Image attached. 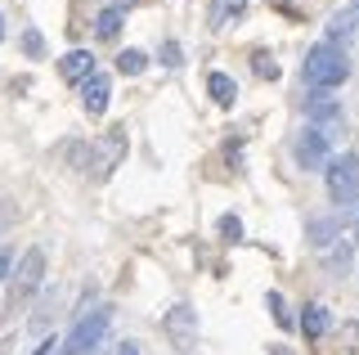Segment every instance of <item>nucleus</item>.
Masks as SVG:
<instances>
[{"label":"nucleus","instance_id":"nucleus-1","mask_svg":"<svg viewBox=\"0 0 359 355\" xmlns=\"http://www.w3.org/2000/svg\"><path fill=\"white\" fill-rule=\"evenodd\" d=\"M301 76H306L310 91H337V86L351 76L346 50H341V46H332V41H319V46H310L306 63H301Z\"/></svg>","mask_w":359,"mask_h":355},{"label":"nucleus","instance_id":"nucleus-2","mask_svg":"<svg viewBox=\"0 0 359 355\" xmlns=\"http://www.w3.org/2000/svg\"><path fill=\"white\" fill-rule=\"evenodd\" d=\"M323 185H328V198L337 207L359 203V153H337L323 171Z\"/></svg>","mask_w":359,"mask_h":355},{"label":"nucleus","instance_id":"nucleus-3","mask_svg":"<svg viewBox=\"0 0 359 355\" xmlns=\"http://www.w3.org/2000/svg\"><path fill=\"white\" fill-rule=\"evenodd\" d=\"M45 279V252L41 248H27L22 252V261H18V270H14V283H9V310H22L32 302V293L41 288Z\"/></svg>","mask_w":359,"mask_h":355},{"label":"nucleus","instance_id":"nucleus-4","mask_svg":"<svg viewBox=\"0 0 359 355\" xmlns=\"http://www.w3.org/2000/svg\"><path fill=\"white\" fill-rule=\"evenodd\" d=\"M104 333H108V306L86 310V315H76L72 337H67V347H63L59 355H90L99 342H104Z\"/></svg>","mask_w":359,"mask_h":355},{"label":"nucleus","instance_id":"nucleus-5","mask_svg":"<svg viewBox=\"0 0 359 355\" xmlns=\"http://www.w3.org/2000/svg\"><path fill=\"white\" fill-rule=\"evenodd\" d=\"M332 162V140L323 126H306L297 135V166L301 171H328Z\"/></svg>","mask_w":359,"mask_h":355},{"label":"nucleus","instance_id":"nucleus-6","mask_svg":"<svg viewBox=\"0 0 359 355\" xmlns=\"http://www.w3.org/2000/svg\"><path fill=\"white\" fill-rule=\"evenodd\" d=\"M72 153H81V166L90 162L99 175H108L112 166L121 162V153H126V135H121V130H108L99 144H86V149H72Z\"/></svg>","mask_w":359,"mask_h":355},{"label":"nucleus","instance_id":"nucleus-7","mask_svg":"<svg viewBox=\"0 0 359 355\" xmlns=\"http://www.w3.org/2000/svg\"><path fill=\"white\" fill-rule=\"evenodd\" d=\"M301 113H306L310 126H337V121H341V99L332 91H310L306 104H301Z\"/></svg>","mask_w":359,"mask_h":355},{"label":"nucleus","instance_id":"nucleus-8","mask_svg":"<svg viewBox=\"0 0 359 355\" xmlns=\"http://www.w3.org/2000/svg\"><path fill=\"white\" fill-rule=\"evenodd\" d=\"M166 333H171V342H175L180 351L194 347V333H198V315H194V306H171V310H166Z\"/></svg>","mask_w":359,"mask_h":355},{"label":"nucleus","instance_id":"nucleus-9","mask_svg":"<svg viewBox=\"0 0 359 355\" xmlns=\"http://www.w3.org/2000/svg\"><path fill=\"white\" fill-rule=\"evenodd\" d=\"M59 72H63V81L86 86L90 76H95V54H90V50H67L59 59Z\"/></svg>","mask_w":359,"mask_h":355},{"label":"nucleus","instance_id":"nucleus-10","mask_svg":"<svg viewBox=\"0 0 359 355\" xmlns=\"http://www.w3.org/2000/svg\"><path fill=\"white\" fill-rule=\"evenodd\" d=\"M108 95H112V81H108L104 72H95V76H90V81L81 86V104H86V113H90V117H104V113H108Z\"/></svg>","mask_w":359,"mask_h":355},{"label":"nucleus","instance_id":"nucleus-11","mask_svg":"<svg viewBox=\"0 0 359 355\" xmlns=\"http://www.w3.org/2000/svg\"><path fill=\"white\" fill-rule=\"evenodd\" d=\"M328 328H332V310L323 302H310L306 310H301V333H306V337H323Z\"/></svg>","mask_w":359,"mask_h":355},{"label":"nucleus","instance_id":"nucleus-12","mask_svg":"<svg viewBox=\"0 0 359 355\" xmlns=\"http://www.w3.org/2000/svg\"><path fill=\"white\" fill-rule=\"evenodd\" d=\"M243 14H247V0H211V9H207V23L220 32V27L238 23Z\"/></svg>","mask_w":359,"mask_h":355},{"label":"nucleus","instance_id":"nucleus-13","mask_svg":"<svg viewBox=\"0 0 359 355\" xmlns=\"http://www.w3.org/2000/svg\"><path fill=\"white\" fill-rule=\"evenodd\" d=\"M207 95L216 99L220 108H233V99H238V86H233L229 72H211V76H207Z\"/></svg>","mask_w":359,"mask_h":355},{"label":"nucleus","instance_id":"nucleus-14","mask_svg":"<svg viewBox=\"0 0 359 355\" xmlns=\"http://www.w3.org/2000/svg\"><path fill=\"white\" fill-rule=\"evenodd\" d=\"M117 32H121V9L112 5V9H104V14L95 18V36H99V41H112Z\"/></svg>","mask_w":359,"mask_h":355},{"label":"nucleus","instance_id":"nucleus-15","mask_svg":"<svg viewBox=\"0 0 359 355\" xmlns=\"http://www.w3.org/2000/svg\"><path fill=\"white\" fill-rule=\"evenodd\" d=\"M117 68L126 72V76H140L144 68H149V54H144V50H121L117 54Z\"/></svg>","mask_w":359,"mask_h":355},{"label":"nucleus","instance_id":"nucleus-16","mask_svg":"<svg viewBox=\"0 0 359 355\" xmlns=\"http://www.w3.org/2000/svg\"><path fill=\"white\" fill-rule=\"evenodd\" d=\"M332 239H337V225H332V220H323V216H314L310 220V243H314V248H328Z\"/></svg>","mask_w":359,"mask_h":355},{"label":"nucleus","instance_id":"nucleus-17","mask_svg":"<svg viewBox=\"0 0 359 355\" xmlns=\"http://www.w3.org/2000/svg\"><path fill=\"white\" fill-rule=\"evenodd\" d=\"M252 68H256V76H265V81H274V76H278L274 54H265V50H256V54H252Z\"/></svg>","mask_w":359,"mask_h":355},{"label":"nucleus","instance_id":"nucleus-18","mask_svg":"<svg viewBox=\"0 0 359 355\" xmlns=\"http://www.w3.org/2000/svg\"><path fill=\"white\" fill-rule=\"evenodd\" d=\"M220 234L229 239V243H238L243 239V220L238 216H220Z\"/></svg>","mask_w":359,"mask_h":355},{"label":"nucleus","instance_id":"nucleus-19","mask_svg":"<svg viewBox=\"0 0 359 355\" xmlns=\"http://www.w3.org/2000/svg\"><path fill=\"white\" fill-rule=\"evenodd\" d=\"M162 63H166V68H180V63H184V54H180V41H162Z\"/></svg>","mask_w":359,"mask_h":355},{"label":"nucleus","instance_id":"nucleus-20","mask_svg":"<svg viewBox=\"0 0 359 355\" xmlns=\"http://www.w3.org/2000/svg\"><path fill=\"white\" fill-rule=\"evenodd\" d=\"M265 302H269V310H274V319H278V324H283V328H292V315H287V306H283V297H278V293H269V297H265Z\"/></svg>","mask_w":359,"mask_h":355},{"label":"nucleus","instance_id":"nucleus-21","mask_svg":"<svg viewBox=\"0 0 359 355\" xmlns=\"http://www.w3.org/2000/svg\"><path fill=\"white\" fill-rule=\"evenodd\" d=\"M9 225H14V203H9V198H0V234H5Z\"/></svg>","mask_w":359,"mask_h":355},{"label":"nucleus","instance_id":"nucleus-22","mask_svg":"<svg viewBox=\"0 0 359 355\" xmlns=\"http://www.w3.org/2000/svg\"><path fill=\"white\" fill-rule=\"evenodd\" d=\"M22 50H27V54H41V32H22Z\"/></svg>","mask_w":359,"mask_h":355},{"label":"nucleus","instance_id":"nucleus-23","mask_svg":"<svg viewBox=\"0 0 359 355\" xmlns=\"http://www.w3.org/2000/svg\"><path fill=\"white\" fill-rule=\"evenodd\" d=\"M9 270H18V265H14V257H9V252H5V248H0V279H5V274H9Z\"/></svg>","mask_w":359,"mask_h":355},{"label":"nucleus","instance_id":"nucleus-24","mask_svg":"<svg viewBox=\"0 0 359 355\" xmlns=\"http://www.w3.org/2000/svg\"><path fill=\"white\" fill-rule=\"evenodd\" d=\"M346 265V243H337V252H332V270H341Z\"/></svg>","mask_w":359,"mask_h":355},{"label":"nucleus","instance_id":"nucleus-25","mask_svg":"<svg viewBox=\"0 0 359 355\" xmlns=\"http://www.w3.org/2000/svg\"><path fill=\"white\" fill-rule=\"evenodd\" d=\"M117 355H144V347H140V342H121Z\"/></svg>","mask_w":359,"mask_h":355},{"label":"nucleus","instance_id":"nucleus-26","mask_svg":"<svg viewBox=\"0 0 359 355\" xmlns=\"http://www.w3.org/2000/svg\"><path fill=\"white\" fill-rule=\"evenodd\" d=\"M50 347H54V337H41L36 342V355H50Z\"/></svg>","mask_w":359,"mask_h":355},{"label":"nucleus","instance_id":"nucleus-27","mask_svg":"<svg viewBox=\"0 0 359 355\" xmlns=\"http://www.w3.org/2000/svg\"><path fill=\"white\" fill-rule=\"evenodd\" d=\"M346 14L355 18V27H359V0H351V5H346Z\"/></svg>","mask_w":359,"mask_h":355},{"label":"nucleus","instance_id":"nucleus-28","mask_svg":"<svg viewBox=\"0 0 359 355\" xmlns=\"http://www.w3.org/2000/svg\"><path fill=\"white\" fill-rule=\"evenodd\" d=\"M269 355H292V351H287V347H274V351H269Z\"/></svg>","mask_w":359,"mask_h":355},{"label":"nucleus","instance_id":"nucleus-29","mask_svg":"<svg viewBox=\"0 0 359 355\" xmlns=\"http://www.w3.org/2000/svg\"><path fill=\"white\" fill-rule=\"evenodd\" d=\"M0 41H5V18H0Z\"/></svg>","mask_w":359,"mask_h":355},{"label":"nucleus","instance_id":"nucleus-30","mask_svg":"<svg viewBox=\"0 0 359 355\" xmlns=\"http://www.w3.org/2000/svg\"><path fill=\"white\" fill-rule=\"evenodd\" d=\"M355 239H359V220H355Z\"/></svg>","mask_w":359,"mask_h":355}]
</instances>
